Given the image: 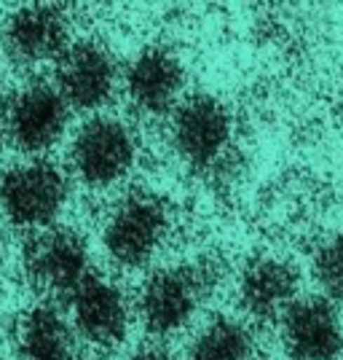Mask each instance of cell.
<instances>
[{
	"label": "cell",
	"mask_w": 343,
	"mask_h": 360,
	"mask_svg": "<svg viewBox=\"0 0 343 360\" xmlns=\"http://www.w3.org/2000/svg\"><path fill=\"white\" fill-rule=\"evenodd\" d=\"M70 202V178L60 165L38 156L0 175V212L16 229L43 231L57 226Z\"/></svg>",
	"instance_id": "1"
},
{
	"label": "cell",
	"mask_w": 343,
	"mask_h": 360,
	"mask_svg": "<svg viewBox=\"0 0 343 360\" xmlns=\"http://www.w3.org/2000/svg\"><path fill=\"white\" fill-rule=\"evenodd\" d=\"M70 124V108L51 81L19 84L0 108V135L30 159L60 143Z\"/></svg>",
	"instance_id": "2"
},
{
	"label": "cell",
	"mask_w": 343,
	"mask_h": 360,
	"mask_svg": "<svg viewBox=\"0 0 343 360\" xmlns=\"http://www.w3.org/2000/svg\"><path fill=\"white\" fill-rule=\"evenodd\" d=\"M169 231V212L161 196L153 191H129L113 205L102 226L105 253L123 269L148 264L164 245Z\"/></svg>",
	"instance_id": "3"
},
{
	"label": "cell",
	"mask_w": 343,
	"mask_h": 360,
	"mask_svg": "<svg viewBox=\"0 0 343 360\" xmlns=\"http://www.w3.org/2000/svg\"><path fill=\"white\" fill-rule=\"evenodd\" d=\"M212 285L215 277L204 264H177L153 271L137 299L142 326L156 336L177 333L188 326Z\"/></svg>",
	"instance_id": "4"
},
{
	"label": "cell",
	"mask_w": 343,
	"mask_h": 360,
	"mask_svg": "<svg viewBox=\"0 0 343 360\" xmlns=\"http://www.w3.org/2000/svg\"><path fill=\"white\" fill-rule=\"evenodd\" d=\"M137 162L135 132L113 116H94L78 127L70 143V167L89 188H110L132 172Z\"/></svg>",
	"instance_id": "5"
},
{
	"label": "cell",
	"mask_w": 343,
	"mask_h": 360,
	"mask_svg": "<svg viewBox=\"0 0 343 360\" xmlns=\"http://www.w3.org/2000/svg\"><path fill=\"white\" fill-rule=\"evenodd\" d=\"M22 266L38 293L67 299L91 274L89 242L75 229L48 226L27 242Z\"/></svg>",
	"instance_id": "6"
},
{
	"label": "cell",
	"mask_w": 343,
	"mask_h": 360,
	"mask_svg": "<svg viewBox=\"0 0 343 360\" xmlns=\"http://www.w3.org/2000/svg\"><path fill=\"white\" fill-rule=\"evenodd\" d=\"M0 44L8 60L22 68L57 62L70 41V16L54 3L19 6L0 25Z\"/></svg>",
	"instance_id": "7"
},
{
	"label": "cell",
	"mask_w": 343,
	"mask_h": 360,
	"mask_svg": "<svg viewBox=\"0 0 343 360\" xmlns=\"http://www.w3.org/2000/svg\"><path fill=\"white\" fill-rule=\"evenodd\" d=\"M234 135L228 108L212 94H191L180 100L172 113V146L194 169H207L220 162Z\"/></svg>",
	"instance_id": "8"
},
{
	"label": "cell",
	"mask_w": 343,
	"mask_h": 360,
	"mask_svg": "<svg viewBox=\"0 0 343 360\" xmlns=\"http://www.w3.org/2000/svg\"><path fill=\"white\" fill-rule=\"evenodd\" d=\"M51 84L70 110H100L116 94L119 65L113 51L100 41H75L57 60Z\"/></svg>",
	"instance_id": "9"
},
{
	"label": "cell",
	"mask_w": 343,
	"mask_h": 360,
	"mask_svg": "<svg viewBox=\"0 0 343 360\" xmlns=\"http://www.w3.org/2000/svg\"><path fill=\"white\" fill-rule=\"evenodd\" d=\"M67 320L75 336L89 342L91 347L110 349L126 339L129 330V304L126 296L113 280L94 274L67 296Z\"/></svg>",
	"instance_id": "10"
},
{
	"label": "cell",
	"mask_w": 343,
	"mask_h": 360,
	"mask_svg": "<svg viewBox=\"0 0 343 360\" xmlns=\"http://www.w3.org/2000/svg\"><path fill=\"white\" fill-rule=\"evenodd\" d=\"M282 342L290 360H338L343 326L328 299H295L282 312Z\"/></svg>",
	"instance_id": "11"
},
{
	"label": "cell",
	"mask_w": 343,
	"mask_h": 360,
	"mask_svg": "<svg viewBox=\"0 0 343 360\" xmlns=\"http://www.w3.org/2000/svg\"><path fill=\"white\" fill-rule=\"evenodd\" d=\"M182 84H185L182 62L166 46L142 49L123 73L129 103L148 116H161L177 105Z\"/></svg>",
	"instance_id": "12"
},
{
	"label": "cell",
	"mask_w": 343,
	"mask_h": 360,
	"mask_svg": "<svg viewBox=\"0 0 343 360\" xmlns=\"http://www.w3.org/2000/svg\"><path fill=\"white\" fill-rule=\"evenodd\" d=\"M11 342L16 360H81V339L54 301H38L19 312Z\"/></svg>",
	"instance_id": "13"
},
{
	"label": "cell",
	"mask_w": 343,
	"mask_h": 360,
	"mask_svg": "<svg viewBox=\"0 0 343 360\" xmlns=\"http://www.w3.org/2000/svg\"><path fill=\"white\" fill-rule=\"evenodd\" d=\"M298 293V271L287 261L257 255L239 277V301L247 315L257 320L279 317L295 301Z\"/></svg>",
	"instance_id": "14"
},
{
	"label": "cell",
	"mask_w": 343,
	"mask_h": 360,
	"mask_svg": "<svg viewBox=\"0 0 343 360\" xmlns=\"http://www.w3.org/2000/svg\"><path fill=\"white\" fill-rule=\"evenodd\" d=\"M191 360H253V336L231 317H215L191 345Z\"/></svg>",
	"instance_id": "15"
},
{
	"label": "cell",
	"mask_w": 343,
	"mask_h": 360,
	"mask_svg": "<svg viewBox=\"0 0 343 360\" xmlns=\"http://www.w3.org/2000/svg\"><path fill=\"white\" fill-rule=\"evenodd\" d=\"M314 277L328 299L343 301V234H332L316 248Z\"/></svg>",
	"instance_id": "16"
},
{
	"label": "cell",
	"mask_w": 343,
	"mask_h": 360,
	"mask_svg": "<svg viewBox=\"0 0 343 360\" xmlns=\"http://www.w3.org/2000/svg\"><path fill=\"white\" fill-rule=\"evenodd\" d=\"M129 360H177V358L169 355V352L161 349V347H142V349H137Z\"/></svg>",
	"instance_id": "17"
},
{
	"label": "cell",
	"mask_w": 343,
	"mask_h": 360,
	"mask_svg": "<svg viewBox=\"0 0 343 360\" xmlns=\"http://www.w3.org/2000/svg\"><path fill=\"white\" fill-rule=\"evenodd\" d=\"M3 143H6V140L0 135V175H3Z\"/></svg>",
	"instance_id": "18"
},
{
	"label": "cell",
	"mask_w": 343,
	"mask_h": 360,
	"mask_svg": "<svg viewBox=\"0 0 343 360\" xmlns=\"http://www.w3.org/2000/svg\"><path fill=\"white\" fill-rule=\"evenodd\" d=\"M0 84H3V65H0Z\"/></svg>",
	"instance_id": "19"
}]
</instances>
